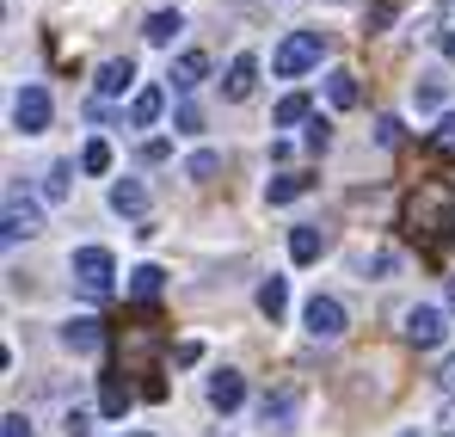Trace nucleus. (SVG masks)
<instances>
[{
  "mask_svg": "<svg viewBox=\"0 0 455 437\" xmlns=\"http://www.w3.org/2000/svg\"><path fill=\"white\" fill-rule=\"evenodd\" d=\"M400 437H419V432H400Z\"/></svg>",
  "mask_w": 455,
  "mask_h": 437,
  "instance_id": "nucleus-36",
  "label": "nucleus"
},
{
  "mask_svg": "<svg viewBox=\"0 0 455 437\" xmlns=\"http://www.w3.org/2000/svg\"><path fill=\"white\" fill-rule=\"evenodd\" d=\"M31 234H44V210L12 191V198H6V240H31Z\"/></svg>",
  "mask_w": 455,
  "mask_h": 437,
  "instance_id": "nucleus-6",
  "label": "nucleus"
},
{
  "mask_svg": "<svg viewBox=\"0 0 455 437\" xmlns=\"http://www.w3.org/2000/svg\"><path fill=\"white\" fill-rule=\"evenodd\" d=\"M283 308H290V278L271 271V278L259 284V314H265V320H283Z\"/></svg>",
  "mask_w": 455,
  "mask_h": 437,
  "instance_id": "nucleus-15",
  "label": "nucleus"
},
{
  "mask_svg": "<svg viewBox=\"0 0 455 437\" xmlns=\"http://www.w3.org/2000/svg\"><path fill=\"white\" fill-rule=\"evenodd\" d=\"M443 56H450V62H455V31H443Z\"/></svg>",
  "mask_w": 455,
  "mask_h": 437,
  "instance_id": "nucleus-33",
  "label": "nucleus"
},
{
  "mask_svg": "<svg viewBox=\"0 0 455 437\" xmlns=\"http://www.w3.org/2000/svg\"><path fill=\"white\" fill-rule=\"evenodd\" d=\"M99 413H105V419H124V413H130V388H124V382H105V394H99Z\"/></svg>",
  "mask_w": 455,
  "mask_h": 437,
  "instance_id": "nucleus-22",
  "label": "nucleus"
},
{
  "mask_svg": "<svg viewBox=\"0 0 455 437\" xmlns=\"http://www.w3.org/2000/svg\"><path fill=\"white\" fill-rule=\"evenodd\" d=\"M437 136H443V148H455V111L443 117V124H437Z\"/></svg>",
  "mask_w": 455,
  "mask_h": 437,
  "instance_id": "nucleus-32",
  "label": "nucleus"
},
{
  "mask_svg": "<svg viewBox=\"0 0 455 437\" xmlns=\"http://www.w3.org/2000/svg\"><path fill=\"white\" fill-rule=\"evenodd\" d=\"M80 173H111V142H86L80 148Z\"/></svg>",
  "mask_w": 455,
  "mask_h": 437,
  "instance_id": "nucleus-24",
  "label": "nucleus"
},
{
  "mask_svg": "<svg viewBox=\"0 0 455 437\" xmlns=\"http://www.w3.org/2000/svg\"><path fill=\"white\" fill-rule=\"evenodd\" d=\"M62 432H68V437H86V432H92V413H86V407H68V419H62Z\"/></svg>",
  "mask_w": 455,
  "mask_h": 437,
  "instance_id": "nucleus-28",
  "label": "nucleus"
},
{
  "mask_svg": "<svg viewBox=\"0 0 455 437\" xmlns=\"http://www.w3.org/2000/svg\"><path fill=\"white\" fill-rule=\"evenodd\" d=\"M314 191V179L307 173H283V179H271L265 185V204H296V198H307Z\"/></svg>",
  "mask_w": 455,
  "mask_h": 437,
  "instance_id": "nucleus-16",
  "label": "nucleus"
},
{
  "mask_svg": "<svg viewBox=\"0 0 455 437\" xmlns=\"http://www.w3.org/2000/svg\"><path fill=\"white\" fill-rule=\"evenodd\" d=\"M252 80H259V62H252V56H234V62H228L222 93H228V99H246V93H252Z\"/></svg>",
  "mask_w": 455,
  "mask_h": 437,
  "instance_id": "nucleus-17",
  "label": "nucleus"
},
{
  "mask_svg": "<svg viewBox=\"0 0 455 437\" xmlns=\"http://www.w3.org/2000/svg\"><path fill=\"white\" fill-rule=\"evenodd\" d=\"M443 308H450V314H455V278H450V290H443Z\"/></svg>",
  "mask_w": 455,
  "mask_h": 437,
  "instance_id": "nucleus-34",
  "label": "nucleus"
},
{
  "mask_svg": "<svg viewBox=\"0 0 455 437\" xmlns=\"http://www.w3.org/2000/svg\"><path fill=\"white\" fill-rule=\"evenodd\" d=\"M204 74H210V56H204V50H185V56L172 62L166 80H172V93H197V86H204Z\"/></svg>",
  "mask_w": 455,
  "mask_h": 437,
  "instance_id": "nucleus-9",
  "label": "nucleus"
},
{
  "mask_svg": "<svg viewBox=\"0 0 455 437\" xmlns=\"http://www.w3.org/2000/svg\"><path fill=\"white\" fill-rule=\"evenodd\" d=\"M437 437H455V394L443 401V413H437Z\"/></svg>",
  "mask_w": 455,
  "mask_h": 437,
  "instance_id": "nucleus-31",
  "label": "nucleus"
},
{
  "mask_svg": "<svg viewBox=\"0 0 455 437\" xmlns=\"http://www.w3.org/2000/svg\"><path fill=\"white\" fill-rule=\"evenodd\" d=\"M160 290H166V271H160V265H136V271H130V295H136V302H154Z\"/></svg>",
  "mask_w": 455,
  "mask_h": 437,
  "instance_id": "nucleus-18",
  "label": "nucleus"
},
{
  "mask_svg": "<svg viewBox=\"0 0 455 437\" xmlns=\"http://www.w3.org/2000/svg\"><path fill=\"white\" fill-rule=\"evenodd\" d=\"M12 130H19V136H44V130H50V93H44V86H19V99H12Z\"/></svg>",
  "mask_w": 455,
  "mask_h": 437,
  "instance_id": "nucleus-3",
  "label": "nucleus"
},
{
  "mask_svg": "<svg viewBox=\"0 0 455 437\" xmlns=\"http://www.w3.org/2000/svg\"><path fill=\"white\" fill-rule=\"evenodd\" d=\"M326 99H332L339 111H345V105H357V74H351V69H332V74H326Z\"/></svg>",
  "mask_w": 455,
  "mask_h": 437,
  "instance_id": "nucleus-19",
  "label": "nucleus"
},
{
  "mask_svg": "<svg viewBox=\"0 0 455 437\" xmlns=\"http://www.w3.org/2000/svg\"><path fill=\"white\" fill-rule=\"evenodd\" d=\"M130 86H136V62H130V56H117V62L99 69V93H105V99H124Z\"/></svg>",
  "mask_w": 455,
  "mask_h": 437,
  "instance_id": "nucleus-12",
  "label": "nucleus"
},
{
  "mask_svg": "<svg viewBox=\"0 0 455 437\" xmlns=\"http://www.w3.org/2000/svg\"><path fill=\"white\" fill-rule=\"evenodd\" d=\"M111 210H117V216H142V210H148V185H142V179H117V185H111Z\"/></svg>",
  "mask_w": 455,
  "mask_h": 437,
  "instance_id": "nucleus-13",
  "label": "nucleus"
},
{
  "mask_svg": "<svg viewBox=\"0 0 455 437\" xmlns=\"http://www.w3.org/2000/svg\"><path fill=\"white\" fill-rule=\"evenodd\" d=\"M240 401H246V376H240V369H216V376H210V407H216V413H234Z\"/></svg>",
  "mask_w": 455,
  "mask_h": 437,
  "instance_id": "nucleus-8",
  "label": "nucleus"
},
{
  "mask_svg": "<svg viewBox=\"0 0 455 437\" xmlns=\"http://www.w3.org/2000/svg\"><path fill=\"white\" fill-rule=\"evenodd\" d=\"M302 320H307V333L326 339V345L345 339V302H339V295H314V302L302 308Z\"/></svg>",
  "mask_w": 455,
  "mask_h": 437,
  "instance_id": "nucleus-4",
  "label": "nucleus"
},
{
  "mask_svg": "<svg viewBox=\"0 0 455 437\" xmlns=\"http://www.w3.org/2000/svg\"><path fill=\"white\" fill-rule=\"evenodd\" d=\"M320 50H326V37L320 31H290L283 44H277V56H271V74H283V80H296L320 62Z\"/></svg>",
  "mask_w": 455,
  "mask_h": 437,
  "instance_id": "nucleus-1",
  "label": "nucleus"
},
{
  "mask_svg": "<svg viewBox=\"0 0 455 437\" xmlns=\"http://www.w3.org/2000/svg\"><path fill=\"white\" fill-rule=\"evenodd\" d=\"M443 382H450V388H455V358H450V369H443Z\"/></svg>",
  "mask_w": 455,
  "mask_h": 437,
  "instance_id": "nucleus-35",
  "label": "nucleus"
},
{
  "mask_svg": "<svg viewBox=\"0 0 455 437\" xmlns=\"http://www.w3.org/2000/svg\"><path fill=\"white\" fill-rule=\"evenodd\" d=\"M443 308H431V302H419V308H406V339L419 345V352H431V345H443Z\"/></svg>",
  "mask_w": 455,
  "mask_h": 437,
  "instance_id": "nucleus-5",
  "label": "nucleus"
},
{
  "mask_svg": "<svg viewBox=\"0 0 455 437\" xmlns=\"http://www.w3.org/2000/svg\"><path fill=\"white\" fill-rule=\"evenodd\" d=\"M62 345H68V352H80V358H99V352H105V327H99L92 314H80V320H68V327H62Z\"/></svg>",
  "mask_w": 455,
  "mask_h": 437,
  "instance_id": "nucleus-7",
  "label": "nucleus"
},
{
  "mask_svg": "<svg viewBox=\"0 0 455 437\" xmlns=\"http://www.w3.org/2000/svg\"><path fill=\"white\" fill-rule=\"evenodd\" d=\"M68 173H75L68 160H56V166H50V179H44V198H50V204H62V198H68Z\"/></svg>",
  "mask_w": 455,
  "mask_h": 437,
  "instance_id": "nucleus-26",
  "label": "nucleus"
},
{
  "mask_svg": "<svg viewBox=\"0 0 455 437\" xmlns=\"http://www.w3.org/2000/svg\"><path fill=\"white\" fill-rule=\"evenodd\" d=\"M296 407H302V401H296V388H277V394H265V407H259V413H265V425H271V432H296Z\"/></svg>",
  "mask_w": 455,
  "mask_h": 437,
  "instance_id": "nucleus-10",
  "label": "nucleus"
},
{
  "mask_svg": "<svg viewBox=\"0 0 455 437\" xmlns=\"http://www.w3.org/2000/svg\"><path fill=\"white\" fill-rule=\"evenodd\" d=\"M307 111H314V105H307V93H290V99L277 105V130H290V124H302Z\"/></svg>",
  "mask_w": 455,
  "mask_h": 437,
  "instance_id": "nucleus-23",
  "label": "nucleus"
},
{
  "mask_svg": "<svg viewBox=\"0 0 455 437\" xmlns=\"http://www.w3.org/2000/svg\"><path fill=\"white\" fill-rule=\"evenodd\" d=\"M68 271H75V284H80V290L105 295V290H111V278H117V259H111L105 247H80L75 259H68Z\"/></svg>",
  "mask_w": 455,
  "mask_h": 437,
  "instance_id": "nucleus-2",
  "label": "nucleus"
},
{
  "mask_svg": "<svg viewBox=\"0 0 455 437\" xmlns=\"http://www.w3.org/2000/svg\"><path fill=\"white\" fill-rule=\"evenodd\" d=\"M0 437H31V419H25V413H6V419H0Z\"/></svg>",
  "mask_w": 455,
  "mask_h": 437,
  "instance_id": "nucleus-30",
  "label": "nucleus"
},
{
  "mask_svg": "<svg viewBox=\"0 0 455 437\" xmlns=\"http://www.w3.org/2000/svg\"><path fill=\"white\" fill-rule=\"evenodd\" d=\"M160 111H166V93H160V86H142V93L130 99V124H136V130H154Z\"/></svg>",
  "mask_w": 455,
  "mask_h": 437,
  "instance_id": "nucleus-14",
  "label": "nucleus"
},
{
  "mask_svg": "<svg viewBox=\"0 0 455 437\" xmlns=\"http://www.w3.org/2000/svg\"><path fill=\"white\" fill-rule=\"evenodd\" d=\"M216 173H222V154H216V148H197V154L185 160V179H197V185L216 179Z\"/></svg>",
  "mask_w": 455,
  "mask_h": 437,
  "instance_id": "nucleus-21",
  "label": "nucleus"
},
{
  "mask_svg": "<svg viewBox=\"0 0 455 437\" xmlns=\"http://www.w3.org/2000/svg\"><path fill=\"white\" fill-rule=\"evenodd\" d=\"M179 31H185V19H179V12H148V25H142V37H148V44H172Z\"/></svg>",
  "mask_w": 455,
  "mask_h": 437,
  "instance_id": "nucleus-20",
  "label": "nucleus"
},
{
  "mask_svg": "<svg viewBox=\"0 0 455 437\" xmlns=\"http://www.w3.org/2000/svg\"><path fill=\"white\" fill-rule=\"evenodd\" d=\"M412 99H419V111H437V105H443V80H437V74H425V80L412 86Z\"/></svg>",
  "mask_w": 455,
  "mask_h": 437,
  "instance_id": "nucleus-25",
  "label": "nucleus"
},
{
  "mask_svg": "<svg viewBox=\"0 0 455 437\" xmlns=\"http://www.w3.org/2000/svg\"><path fill=\"white\" fill-rule=\"evenodd\" d=\"M136 437H148V432H136Z\"/></svg>",
  "mask_w": 455,
  "mask_h": 437,
  "instance_id": "nucleus-37",
  "label": "nucleus"
},
{
  "mask_svg": "<svg viewBox=\"0 0 455 437\" xmlns=\"http://www.w3.org/2000/svg\"><path fill=\"white\" fill-rule=\"evenodd\" d=\"M172 124H179V136H197V130H204V111H197V105H179Z\"/></svg>",
  "mask_w": 455,
  "mask_h": 437,
  "instance_id": "nucleus-27",
  "label": "nucleus"
},
{
  "mask_svg": "<svg viewBox=\"0 0 455 437\" xmlns=\"http://www.w3.org/2000/svg\"><path fill=\"white\" fill-rule=\"evenodd\" d=\"M320 253H326V228H314V222L290 228V259H296V265H314Z\"/></svg>",
  "mask_w": 455,
  "mask_h": 437,
  "instance_id": "nucleus-11",
  "label": "nucleus"
},
{
  "mask_svg": "<svg viewBox=\"0 0 455 437\" xmlns=\"http://www.w3.org/2000/svg\"><path fill=\"white\" fill-rule=\"evenodd\" d=\"M332 142V124H326V117H314V124H307V148H314V154H320V148Z\"/></svg>",
  "mask_w": 455,
  "mask_h": 437,
  "instance_id": "nucleus-29",
  "label": "nucleus"
}]
</instances>
